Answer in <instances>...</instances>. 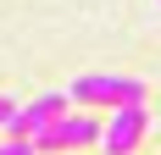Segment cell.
<instances>
[{
  "mask_svg": "<svg viewBox=\"0 0 161 155\" xmlns=\"http://www.w3.org/2000/svg\"><path fill=\"white\" fill-rule=\"evenodd\" d=\"M67 100L83 111H117V105H145V83L122 72H83L67 83Z\"/></svg>",
  "mask_w": 161,
  "mask_h": 155,
  "instance_id": "1",
  "label": "cell"
},
{
  "mask_svg": "<svg viewBox=\"0 0 161 155\" xmlns=\"http://www.w3.org/2000/svg\"><path fill=\"white\" fill-rule=\"evenodd\" d=\"M100 116L95 111H61V116H56V122L45 127V133H39V139H33V150H45V155H56V150H89V144H100Z\"/></svg>",
  "mask_w": 161,
  "mask_h": 155,
  "instance_id": "2",
  "label": "cell"
},
{
  "mask_svg": "<svg viewBox=\"0 0 161 155\" xmlns=\"http://www.w3.org/2000/svg\"><path fill=\"white\" fill-rule=\"evenodd\" d=\"M67 111V94L61 89H45L39 94V100H28V105H17V116H11V127H6V139H39V133H45L50 122H56V116H61Z\"/></svg>",
  "mask_w": 161,
  "mask_h": 155,
  "instance_id": "3",
  "label": "cell"
},
{
  "mask_svg": "<svg viewBox=\"0 0 161 155\" xmlns=\"http://www.w3.org/2000/svg\"><path fill=\"white\" fill-rule=\"evenodd\" d=\"M145 105H117L111 116H106V127H100V150L106 155H133V144L145 139Z\"/></svg>",
  "mask_w": 161,
  "mask_h": 155,
  "instance_id": "4",
  "label": "cell"
},
{
  "mask_svg": "<svg viewBox=\"0 0 161 155\" xmlns=\"http://www.w3.org/2000/svg\"><path fill=\"white\" fill-rule=\"evenodd\" d=\"M0 155H39L28 139H0Z\"/></svg>",
  "mask_w": 161,
  "mask_h": 155,
  "instance_id": "5",
  "label": "cell"
},
{
  "mask_svg": "<svg viewBox=\"0 0 161 155\" xmlns=\"http://www.w3.org/2000/svg\"><path fill=\"white\" fill-rule=\"evenodd\" d=\"M11 116H17V105H11V94H0V133L11 127Z\"/></svg>",
  "mask_w": 161,
  "mask_h": 155,
  "instance_id": "6",
  "label": "cell"
}]
</instances>
